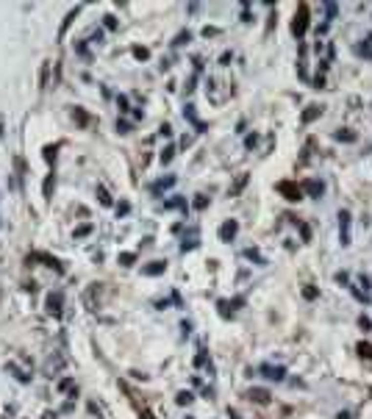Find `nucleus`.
Masks as SVG:
<instances>
[{
  "label": "nucleus",
  "instance_id": "nucleus-51",
  "mask_svg": "<svg viewBox=\"0 0 372 419\" xmlns=\"http://www.w3.org/2000/svg\"><path fill=\"white\" fill-rule=\"evenodd\" d=\"M186 419H192V417H186Z\"/></svg>",
  "mask_w": 372,
  "mask_h": 419
},
{
  "label": "nucleus",
  "instance_id": "nucleus-5",
  "mask_svg": "<svg viewBox=\"0 0 372 419\" xmlns=\"http://www.w3.org/2000/svg\"><path fill=\"white\" fill-rule=\"evenodd\" d=\"M339 236H342V244H350V211H339Z\"/></svg>",
  "mask_w": 372,
  "mask_h": 419
},
{
  "label": "nucleus",
  "instance_id": "nucleus-10",
  "mask_svg": "<svg viewBox=\"0 0 372 419\" xmlns=\"http://www.w3.org/2000/svg\"><path fill=\"white\" fill-rule=\"evenodd\" d=\"M61 367H64V358H61V355H50V358H47V364H44V375L53 377V372H59Z\"/></svg>",
  "mask_w": 372,
  "mask_h": 419
},
{
  "label": "nucleus",
  "instance_id": "nucleus-48",
  "mask_svg": "<svg viewBox=\"0 0 372 419\" xmlns=\"http://www.w3.org/2000/svg\"><path fill=\"white\" fill-rule=\"evenodd\" d=\"M142 419H153V414H150V411H145V414H142Z\"/></svg>",
  "mask_w": 372,
  "mask_h": 419
},
{
  "label": "nucleus",
  "instance_id": "nucleus-47",
  "mask_svg": "<svg viewBox=\"0 0 372 419\" xmlns=\"http://www.w3.org/2000/svg\"><path fill=\"white\" fill-rule=\"evenodd\" d=\"M228 417H231V419H239V414H236V411H228Z\"/></svg>",
  "mask_w": 372,
  "mask_h": 419
},
{
  "label": "nucleus",
  "instance_id": "nucleus-34",
  "mask_svg": "<svg viewBox=\"0 0 372 419\" xmlns=\"http://www.w3.org/2000/svg\"><path fill=\"white\" fill-rule=\"evenodd\" d=\"M206 205H208V197H203V195H200L197 200H195V208H197V211H203Z\"/></svg>",
  "mask_w": 372,
  "mask_h": 419
},
{
  "label": "nucleus",
  "instance_id": "nucleus-13",
  "mask_svg": "<svg viewBox=\"0 0 372 419\" xmlns=\"http://www.w3.org/2000/svg\"><path fill=\"white\" fill-rule=\"evenodd\" d=\"M78 11H81V6H75V9H72V11H69V14H67V17H64V22H61V31H59V36H64V34H67V28H69V25H72V20H75V17H78Z\"/></svg>",
  "mask_w": 372,
  "mask_h": 419
},
{
  "label": "nucleus",
  "instance_id": "nucleus-50",
  "mask_svg": "<svg viewBox=\"0 0 372 419\" xmlns=\"http://www.w3.org/2000/svg\"><path fill=\"white\" fill-rule=\"evenodd\" d=\"M3 133H6V131H3V120H0V136H3Z\"/></svg>",
  "mask_w": 372,
  "mask_h": 419
},
{
  "label": "nucleus",
  "instance_id": "nucleus-41",
  "mask_svg": "<svg viewBox=\"0 0 372 419\" xmlns=\"http://www.w3.org/2000/svg\"><path fill=\"white\" fill-rule=\"evenodd\" d=\"M195 364H197V367H203V364H206V350H200V353H197V358H195Z\"/></svg>",
  "mask_w": 372,
  "mask_h": 419
},
{
  "label": "nucleus",
  "instance_id": "nucleus-44",
  "mask_svg": "<svg viewBox=\"0 0 372 419\" xmlns=\"http://www.w3.org/2000/svg\"><path fill=\"white\" fill-rule=\"evenodd\" d=\"M117 131H120V133H128L131 125H128V122H117Z\"/></svg>",
  "mask_w": 372,
  "mask_h": 419
},
{
  "label": "nucleus",
  "instance_id": "nucleus-19",
  "mask_svg": "<svg viewBox=\"0 0 372 419\" xmlns=\"http://www.w3.org/2000/svg\"><path fill=\"white\" fill-rule=\"evenodd\" d=\"M186 42H192V34H189V31H181V34H178V36H175V47H181V44H186Z\"/></svg>",
  "mask_w": 372,
  "mask_h": 419
},
{
  "label": "nucleus",
  "instance_id": "nucleus-31",
  "mask_svg": "<svg viewBox=\"0 0 372 419\" xmlns=\"http://www.w3.org/2000/svg\"><path fill=\"white\" fill-rule=\"evenodd\" d=\"M195 247H197V239H195V236H192L189 242H186V239L181 242V250H183V253H186V250H195Z\"/></svg>",
  "mask_w": 372,
  "mask_h": 419
},
{
  "label": "nucleus",
  "instance_id": "nucleus-16",
  "mask_svg": "<svg viewBox=\"0 0 372 419\" xmlns=\"http://www.w3.org/2000/svg\"><path fill=\"white\" fill-rule=\"evenodd\" d=\"M53 189H56V178H53V175H47V178H44V186H42V192H44V197H47V200L53 197Z\"/></svg>",
  "mask_w": 372,
  "mask_h": 419
},
{
  "label": "nucleus",
  "instance_id": "nucleus-11",
  "mask_svg": "<svg viewBox=\"0 0 372 419\" xmlns=\"http://www.w3.org/2000/svg\"><path fill=\"white\" fill-rule=\"evenodd\" d=\"M164 269H167L164 261H150L147 266H142V272H145V275H161Z\"/></svg>",
  "mask_w": 372,
  "mask_h": 419
},
{
  "label": "nucleus",
  "instance_id": "nucleus-15",
  "mask_svg": "<svg viewBox=\"0 0 372 419\" xmlns=\"http://www.w3.org/2000/svg\"><path fill=\"white\" fill-rule=\"evenodd\" d=\"M355 350H358V355H361V358L372 361V344L370 342H358V347H355Z\"/></svg>",
  "mask_w": 372,
  "mask_h": 419
},
{
  "label": "nucleus",
  "instance_id": "nucleus-6",
  "mask_svg": "<svg viewBox=\"0 0 372 419\" xmlns=\"http://www.w3.org/2000/svg\"><path fill=\"white\" fill-rule=\"evenodd\" d=\"M261 375L269 377V380H284L286 369L284 367H272V364H264V367H261Z\"/></svg>",
  "mask_w": 372,
  "mask_h": 419
},
{
  "label": "nucleus",
  "instance_id": "nucleus-46",
  "mask_svg": "<svg viewBox=\"0 0 372 419\" xmlns=\"http://www.w3.org/2000/svg\"><path fill=\"white\" fill-rule=\"evenodd\" d=\"M42 419H59V417H56L53 411H44V414H42Z\"/></svg>",
  "mask_w": 372,
  "mask_h": 419
},
{
  "label": "nucleus",
  "instance_id": "nucleus-32",
  "mask_svg": "<svg viewBox=\"0 0 372 419\" xmlns=\"http://www.w3.org/2000/svg\"><path fill=\"white\" fill-rule=\"evenodd\" d=\"M244 256H247V258H256L259 264H264V258L259 256V250H253V247H250V250H244Z\"/></svg>",
  "mask_w": 372,
  "mask_h": 419
},
{
  "label": "nucleus",
  "instance_id": "nucleus-40",
  "mask_svg": "<svg viewBox=\"0 0 372 419\" xmlns=\"http://www.w3.org/2000/svg\"><path fill=\"white\" fill-rule=\"evenodd\" d=\"M117 106H120V111H128V100H125L122 94H120V97H117Z\"/></svg>",
  "mask_w": 372,
  "mask_h": 419
},
{
  "label": "nucleus",
  "instance_id": "nucleus-43",
  "mask_svg": "<svg viewBox=\"0 0 372 419\" xmlns=\"http://www.w3.org/2000/svg\"><path fill=\"white\" fill-rule=\"evenodd\" d=\"M300 233H303V239H306V242L311 239V231H308V225H300Z\"/></svg>",
  "mask_w": 372,
  "mask_h": 419
},
{
  "label": "nucleus",
  "instance_id": "nucleus-24",
  "mask_svg": "<svg viewBox=\"0 0 372 419\" xmlns=\"http://www.w3.org/2000/svg\"><path fill=\"white\" fill-rule=\"evenodd\" d=\"M244 183H247V175H239V180H236V183H234V189H231V195H239Z\"/></svg>",
  "mask_w": 372,
  "mask_h": 419
},
{
  "label": "nucleus",
  "instance_id": "nucleus-20",
  "mask_svg": "<svg viewBox=\"0 0 372 419\" xmlns=\"http://www.w3.org/2000/svg\"><path fill=\"white\" fill-rule=\"evenodd\" d=\"M192 400H195V397H192V392H178V397H175V402H178V405H189Z\"/></svg>",
  "mask_w": 372,
  "mask_h": 419
},
{
  "label": "nucleus",
  "instance_id": "nucleus-37",
  "mask_svg": "<svg viewBox=\"0 0 372 419\" xmlns=\"http://www.w3.org/2000/svg\"><path fill=\"white\" fill-rule=\"evenodd\" d=\"M59 389H61V392H69V389H72V380H69V377H64V380L59 383Z\"/></svg>",
  "mask_w": 372,
  "mask_h": 419
},
{
  "label": "nucleus",
  "instance_id": "nucleus-2",
  "mask_svg": "<svg viewBox=\"0 0 372 419\" xmlns=\"http://www.w3.org/2000/svg\"><path fill=\"white\" fill-rule=\"evenodd\" d=\"M278 192L289 200V203H297V200H303V189L297 186V183H292V180H281L278 183Z\"/></svg>",
  "mask_w": 372,
  "mask_h": 419
},
{
  "label": "nucleus",
  "instance_id": "nucleus-35",
  "mask_svg": "<svg viewBox=\"0 0 372 419\" xmlns=\"http://www.w3.org/2000/svg\"><path fill=\"white\" fill-rule=\"evenodd\" d=\"M217 306H219V314H222V317H231V308H228V303H225V300H219Z\"/></svg>",
  "mask_w": 372,
  "mask_h": 419
},
{
  "label": "nucleus",
  "instance_id": "nucleus-14",
  "mask_svg": "<svg viewBox=\"0 0 372 419\" xmlns=\"http://www.w3.org/2000/svg\"><path fill=\"white\" fill-rule=\"evenodd\" d=\"M170 186H175V175H170V178H161V180H156L153 183V192H164V189H170Z\"/></svg>",
  "mask_w": 372,
  "mask_h": 419
},
{
  "label": "nucleus",
  "instance_id": "nucleus-9",
  "mask_svg": "<svg viewBox=\"0 0 372 419\" xmlns=\"http://www.w3.org/2000/svg\"><path fill=\"white\" fill-rule=\"evenodd\" d=\"M303 189H306V192H308L311 197H322V192H325V183H322V180H306Z\"/></svg>",
  "mask_w": 372,
  "mask_h": 419
},
{
  "label": "nucleus",
  "instance_id": "nucleus-4",
  "mask_svg": "<svg viewBox=\"0 0 372 419\" xmlns=\"http://www.w3.org/2000/svg\"><path fill=\"white\" fill-rule=\"evenodd\" d=\"M236 233H239V222L236 220H225L219 225V242H234Z\"/></svg>",
  "mask_w": 372,
  "mask_h": 419
},
{
  "label": "nucleus",
  "instance_id": "nucleus-27",
  "mask_svg": "<svg viewBox=\"0 0 372 419\" xmlns=\"http://www.w3.org/2000/svg\"><path fill=\"white\" fill-rule=\"evenodd\" d=\"M44 161H47V164H53V161H56V147H53V145H47V147H44Z\"/></svg>",
  "mask_w": 372,
  "mask_h": 419
},
{
  "label": "nucleus",
  "instance_id": "nucleus-26",
  "mask_svg": "<svg viewBox=\"0 0 372 419\" xmlns=\"http://www.w3.org/2000/svg\"><path fill=\"white\" fill-rule=\"evenodd\" d=\"M89 233H92V225H81V228H75V239H84Z\"/></svg>",
  "mask_w": 372,
  "mask_h": 419
},
{
  "label": "nucleus",
  "instance_id": "nucleus-18",
  "mask_svg": "<svg viewBox=\"0 0 372 419\" xmlns=\"http://www.w3.org/2000/svg\"><path fill=\"white\" fill-rule=\"evenodd\" d=\"M47 72H50V64L44 61V64H42V72H39V86H42V89H47Z\"/></svg>",
  "mask_w": 372,
  "mask_h": 419
},
{
  "label": "nucleus",
  "instance_id": "nucleus-39",
  "mask_svg": "<svg viewBox=\"0 0 372 419\" xmlns=\"http://www.w3.org/2000/svg\"><path fill=\"white\" fill-rule=\"evenodd\" d=\"M217 34H219V28H203V36H206V39H208V36H217Z\"/></svg>",
  "mask_w": 372,
  "mask_h": 419
},
{
  "label": "nucleus",
  "instance_id": "nucleus-1",
  "mask_svg": "<svg viewBox=\"0 0 372 419\" xmlns=\"http://www.w3.org/2000/svg\"><path fill=\"white\" fill-rule=\"evenodd\" d=\"M306 31H308V6L300 3V6H297V14H294V20H292V34L303 36Z\"/></svg>",
  "mask_w": 372,
  "mask_h": 419
},
{
  "label": "nucleus",
  "instance_id": "nucleus-33",
  "mask_svg": "<svg viewBox=\"0 0 372 419\" xmlns=\"http://www.w3.org/2000/svg\"><path fill=\"white\" fill-rule=\"evenodd\" d=\"M133 56H136V59H142V61H145L147 56H150V53H147V47H133Z\"/></svg>",
  "mask_w": 372,
  "mask_h": 419
},
{
  "label": "nucleus",
  "instance_id": "nucleus-3",
  "mask_svg": "<svg viewBox=\"0 0 372 419\" xmlns=\"http://www.w3.org/2000/svg\"><path fill=\"white\" fill-rule=\"evenodd\" d=\"M61 303H64V294H61V291H50V294H47V300H44L47 314H53V317H61Z\"/></svg>",
  "mask_w": 372,
  "mask_h": 419
},
{
  "label": "nucleus",
  "instance_id": "nucleus-29",
  "mask_svg": "<svg viewBox=\"0 0 372 419\" xmlns=\"http://www.w3.org/2000/svg\"><path fill=\"white\" fill-rule=\"evenodd\" d=\"M336 11H339V6H336V3H325V14H328V20H333V17H336Z\"/></svg>",
  "mask_w": 372,
  "mask_h": 419
},
{
  "label": "nucleus",
  "instance_id": "nucleus-49",
  "mask_svg": "<svg viewBox=\"0 0 372 419\" xmlns=\"http://www.w3.org/2000/svg\"><path fill=\"white\" fill-rule=\"evenodd\" d=\"M336 419H350V417H347V414H339V417Z\"/></svg>",
  "mask_w": 372,
  "mask_h": 419
},
{
  "label": "nucleus",
  "instance_id": "nucleus-17",
  "mask_svg": "<svg viewBox=\"0 0 372 419\" xmlns=\"http://www.w3.org/2000/svg\"><path fill=\"white\" fill-rule=\"evenodd\" d=\"M336 139L339 142H355V133L353 131H347V128H342V131H336Z\"/></svg>",
  "mask_w": 372,
  "mask_h": 419
},
{
  "label": "nucleus",
  "instance_id": "nucleus-36",
  "mask_svg": "<svg viewBox=\"0 0 372 419\" xmlns=\"http://www.w3.org/2000/svg\"><path fill=\"white\" fill-rule=\"evenodd\" d=\"M358 328H361V331H372V322L367 317H358Z\"/></svg>",
  "mask_w": 372,
  "mask_h": 419
},
{
  "label": "nucleus",
  "instance_id": "nucleus-28",
  "mask_svg": "<svg viewBox=\"0 0 372 419\" xmlns=\"http://www.w3.org/2000/svg\"><path fill=\"white\" fill-rule=\"evenodd\" d=\"M133 261H136V256H133V253H122V256H120V264L122 266H131Z\"/></svg>",
  "mask_w": 372,
  "mask_h": 419
},
{
  "label": "nucleus",
  "instance_id": "nucleus-22",
  "mask_svg": "<svg viewBox=\"0 0 372 419\" xmlns=\"http://www.w3.org/2000/svg\"><path fill=\"white\" fill-rule=\"evenodd\" d=\"M72 117L78 120V125H87V122H89V117H87V111H84V109H75V111H72Z\"/></svg>",
  "mask_w": 372,
  "mask_h": 419
},
{
  "label": "nucleus",
  "instance_id": "nucleus-45",
  "mask_svg": "<svg viewBox=\"0 0 372 419\" xmlns=\"http://www.w3.org/2000/svg\"><path fill=\"white\" fill-rule=\"evenodd\" d=\"M256 142H259V136H256V133H250V136L244 139V145H247V147H253V145H256Z\"/></svg>",
  "mask_w": 372,
  "mask_h": 419
},
{
  "label": "nucleus",
  "instance_id": "nucleus-38",
  "mask_svg": "<svg viewBox=\"0 0 372 419\" xmlns=\"http://www.w3.org/2000/svg\"><path fill=\"white\" fill-rule=\"evenodd\" d=\"M106 20V28H109V31H114V28H117V20L111 17V14H109V17H103Z\"/></svg>",
  "mask_w": 372,
  "mask_h": 419
},
{
  "label": "nucleus",
  "instance_id": "nucleus-7",
  "mask_svg": "<svg viewBox=\"0 0 372 419\" xmlns=\"http://www.w3.org/2000/svg\"><path fill=\"white\" fill-rule=\"evenodd\" d=\"M244 397H247V400H250V402H259V405H267V402H269V397H272V394H269L267 389H250V392L244 394Z\"/></svg>",
  "mask_w": 372,
  "mask_h": 419
},
{
  "label": "nucleus",
  "instance_id": "nucleus-25",
  "mask_svg": "<svg viewBox=\"0 0 372 419\" xmlns=\"http://www.w3.org/2000/svg\"><path fill=\"white\" fill-rule=\"evenodd\" d=\"M114 211H117V217H125V214L131 211V205L125 203V200H122V203H117V205H114Z\"/></svg>",
  "mask_w": 372,
  "mask_h": 419
},
{
  "label": "nucleus",
  "instance_id": "nucleus-12",
  "mask_svg": "<svg viewBox=\"0 0 372 419\" xmlns=\"http://www.w3.org/2000/svg\"><path fill=\"white\" fill-rule=\"evenodd\" d=\"M320 114H322V109H320V106H308V109L303 111V117H300V120H303L306 125H308V122H314L317 117H320Z\"/></svg>",
  "mask_w": 372,
  "mask_h": 419
},
{
  "label": "nucleus",
  "instance_id": "nucleus-23",
  "mask_svg": "<svg viewBox=\"0 0 372 419\" xmlns=\"http://www.w3.org/2000/svg\"><path fill=\"white\" fill-rule=\"evenodd\" d=\"M303 297H306V300H317V297H320L317 286H306V289H303Z\"/></svg>",
  "mask_w": 372,
  "mask_h": 419
},
{
  "label": "nucleus",
  "instance_id": "nucleus-8",
  "mask_svg": "<svg viewBox=\"0 0 372 419\" xmlns=\"http://www.w3.org/2000/svg\"><path fill=\"white\" fill-rule=\"evenodd\" d=\"M6 372H11V375L17 377L20 383H31V375H28V372H22V369H20L14 361H9V364H6Z\"/></svg>",
  "mask_w": 372,
  "mask_h": 419
},
{
  "label": "nucleus",
  "instance_id": "nucleus-30",
  "mask_svg": "<svg viewBox=\"0 0 372 419\" xmlns=\"http://www.w3.org/2000/svg\"><path fill=\"white\" fill-rule=\"evenodd\" d=\"M173 155H175V147H167L164 153H161V164H170L173 161Z\"/></svg>",
  "mask_w": 372,
  "mask_h": 419
},
{
  "label": "nucleus",
  "instance_id": "nucleus-42",
  "mask_svg": "<svg viewBox=\"0 0 372 419\" xmlns=\"http://www.w3.org/2000/svg\"><path fill=\"white\" fill-rule=\"evenodd\" d=\"M158 133H161V136H170V133H173V128H170V125H167V122H164V125L158 128Z\"/></svg>",
  "mask_w": 372,
  "mask_h": 419
},
{
  "label": "nucleus",
  "instance_id": "nucleus-21",
  "mask_svg": "<svg viewBox=\"0 0 372 419\" xmlns=\"http://www.w3.org/2000/svg\"><path fill=\"white\" fill-rule=\"evenodd\" d=\"M97 197H100V205H111V197H109V192L103 186H97Z\"/></svg>",
  "mask_w": 372,
  "mask_h": 419
}]
</instances>
